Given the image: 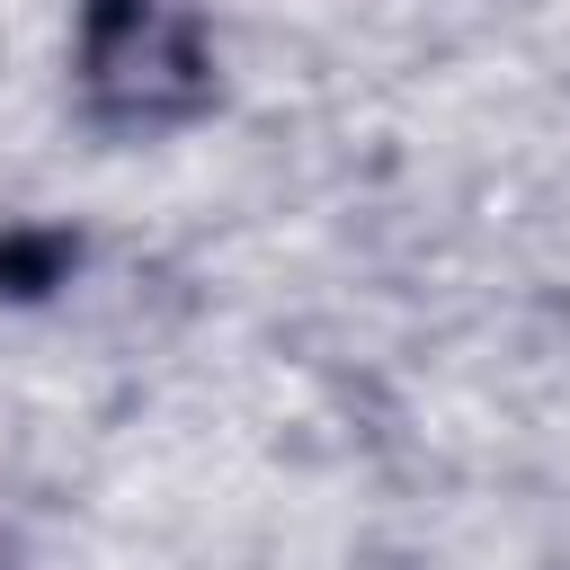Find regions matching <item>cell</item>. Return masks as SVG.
Listing matches in <instances>:
<instances>
[{
  "label": "cell",
  "mask_w": 570,
  "mask_h": 570,
  "mask_svg": "<svg viewBox=\"0 0 570 570\" xmlns=\"http://www.w3.org/2000/svg\"><path fill=\"white\" fill-rule=\"evenodd\" d=\"M71 71H80L89 116L125 125V134L178 125L214 98L205 36L169 0H80V62Z\"/></svg>",
  "instance_id": "cell-1"
},
{
  "label": "cell",
  "mask_w": 570,
  "mask_h": 570,
  "mask_svg": "<svg viewBox=\"0 0 570 570\" xmlns=\"http://www.w3.org/2000/svg\"><path fill=\"white\" fill-rule=\"evenodd\" d=\"M0 570H9V552H0Z\"/></svg>",
  "instance_id": "cell-2"
}]
</instances>
